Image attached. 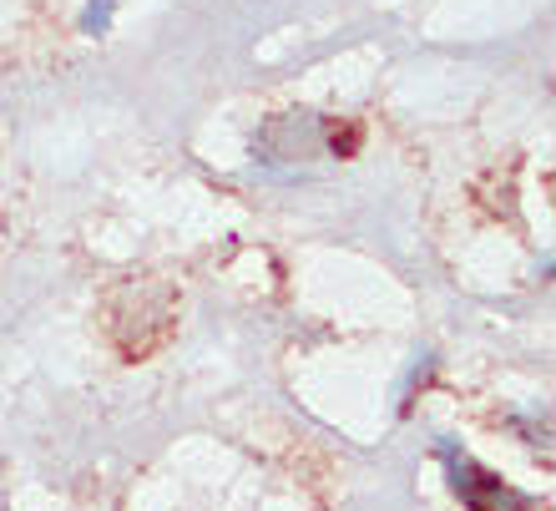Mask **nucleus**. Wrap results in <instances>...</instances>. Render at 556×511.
Returning <instances> with one entry per match:
<instances>
[{
    "label": "nucleus",
    "mask_w": 556,
    "mask_h": 511,
    "mask_svg": "<svg viewBox=\"0 0 556 511\" xmlns=\"http://www.w3.org/2000/svg\"><path fill=\"white\" fill-rule=\"evenodd\" d=\"M106 21H112V0H97V5L81 15V26L87 30H106Z\"/></svg>",
    "instance_id": "obj_2"
},
{
    "label": "nucleus",
    "mask_w": 556,
    "mask_h": 511,
    "mask_svg": "<svg viewBox=\"0 0 556 511\" xmlns=\"http://www.w3.org/2000/svg\"><path fill=\"white\" fill-rule=\"evenodd\" d=\"M445 461H451L455 491H460V501H466L470 511H531V501L516 497L506 482H496L491 471H481L470 456H455L451 440H445Z\"/></svg>",
    "instance_id": "obj_1"
}]
</instances>
